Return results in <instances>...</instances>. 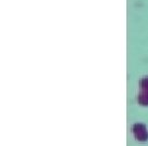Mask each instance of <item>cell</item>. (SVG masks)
I'll return each instance as SVG.
<instances>
[{
  "label": "cell",
  "mask_w": 148,
  "mask_h": 146,
  "mask_svg": "<svg viewBox=\"0 0 148 146\" xmlns=\"http://www.w3.org/2000/svg\"><path fill=\"white\" fill-rule=\"evenodd\" d=\"M134 135H135V138H137L138 141H142V142L148 140L147 130H146V128H145L144 125H138L134 127Z\"/></svg>",
  "instance_id": "6da1fadb"
}]
</instances>
